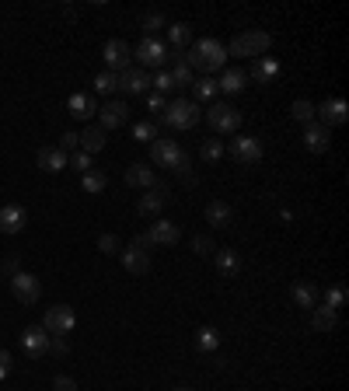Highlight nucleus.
<instances>
[{
	"label": "nucleus",
	"mask_w": 349,
	"mask_h": 391,
	"mask_svg": "<svg viewBox=\"0 0 349 391\" xmlns=\"http://www.w3.org/2000/svg\"><path fill=\"white\" fill-rule=\"evenodd\" d=\"M231 217H234V214H231V206H227V203H220V199H214V203L206 206V224H214V227H227Z\"/></svg>",
	"instance_id": "obj_30"
},
{
	"label": "nucleus",
	"mask_w": 349,
	"mask_h": 391,
	"mask_svg": "<svg viewBox=\"0 0 349 391\" xmlns=\"http://www.w3.org/2000/svg\"><path fill=\"white\" fill-rule=\"evenodd\" d=\"M199 154H203V161H220L223 158V143L220 140H203Z\"/></svg>",
	"instance_id": "obj_40"
},
{
	"label": "nucleus",
	"mask_w": 349,
	"mask_h": 391,
	"mask_svg": "<svg viewBox=\"0 0 349 391\" xmlns=\"http://www.w3.org/2000/svg\"><path fill=\"white\" fill-rule=\"evenodd\" d=\"M25 220H28V214L21 206H4L0 210V231L4 234H21L25 231Z\"/></svg>",
	"instance_id": "obj_22"
},
{
	"label": "nucleus",
	"mask_w": 349,
	"mask_h": 391,
	"mask_svg": "<svg viewBox=\"0 0 349 391\" xmlns=\"http://www.w3.org/2000/svg\"><path fill=\"white\" fill-rule=\"evenodd\" d=\"M150 84L157 87V94H165V91H172V87H174V81H172V74H165V70H157V77H154Z\"/></svg>",
	"instance_id": "obj_46"
},
{
	"label": "nucleus",
	"mask_w": 349,
	"mask_h": 391,
	"mask_svg": "<svg viewBox=\"0 0 349 391\" xmlns=\"http://www.w3.org/2000/svg\"><path fill=\"white\" fill-rule=\"evenodd\" d=\"M231 158L238 161V165H259L262 161V143L255 136H234L231 140Z\"/></svg>",
	"instance_id": "obj_10"
},
{
	"label": "nucleus",
	"mask_w": 349,
	"mask_h": 391,
	"mask_svg": "<svg viewBox=\"0 0 349 391\" xmlns=\"http://www.w3.org/2000/svg\"><path fill=\"white\" fill-rule=\"evenodd\" d=\"M74 325H77V314L67 304H52L43 318V329L49 336H67V332H74Z\"/></svg>",
	"instance_id": "obj_7"
},
{
	"label": "nucleus",
	"mask_w": 349,
	"mask_h": 391,
	"mask_svg": "<svg viewBox=\"0 0 349 391\" xmlns=\"http://www.w3.org/2000/svg\"><path fill=\"white\" fill-rule=\"evenodd\" d=\"M168 199H172V192H168V185H154V189H147V196H140V214L143 217H157L165 206H168Z\"/></svg>",
	"instance_id": "obj_14"
},
{
	"label": "nucleus",
	"mask_w": 349,
	"mask_h": 391,
	"mask_svg": "<svg viewBox=\"0 0 349 391\" xmlns=\"http://www.w3.org/2000/svg\"><path fill=\"white\" fill-rule=\"evenodd\" d=\"M7 370H11V353H7V349H0V381L7 378Z\"/></svg>",
	"instance_id": "obj_50"
},
{
	"label": "nucleus",
	"mask_w": 349,
	"mask_h": 391,
	"mask_svg": "<svg viewBox=\"0 0 349 391\" xmlns=\"http://www.w3.org/2000/svg\"><path fill=\"white\" fill-rule=\"evenodd\" d=\"M185 63L192 70H220L227 63V45L217 43V39H199L185 53Z\"/></svg>",
	"instance_id": "obj_1"
},
{
	"label": "nucleus",
	"mask_w": 349,
	"mask_h": 391,
	"mask_svg": "<svg viewBox=\"0 0 349 391\" xmlns=\"http://www.w3.org/2000/svg\"><path fill=\"white\" fill-rule=\"evenodd\" d=\"M67 165H70V168H77V172H91V154H84V150H74V154L67 158Z\"/></svg>",
	"instance_id": "obj_44"
},
{
	"label": "nucleus",
	"mask_w": 349,
	"mask_h": 391,
	"mask_svg": "<svg viewBox=\"0 0 349 391\" xmlns=\"http://www.w3.org/2000/svg\"><path fill=\"white\" fill-rule=\"evenodd\" d=\"M172 391H196V388H172Z\"/></svg>",
	"instance_id": "obj_52"
},
{
	"label": "nucleus",
	"mask_w": 349,
	"mask_h": 391,
	"mask_svg": "<svg viewBox=\"0 0 349 391\" xmlns=\"http://www.w3.org/2000/svg\"><path fill=\"white\" fill-rule=\"evenodd\" d=\"M98 116H101V130H119V126H126L130 123V105L126 101H105V105H98Z\"/></svg>",
	"instance_id": "obj_12"
},
{
	"label": "nucleus",
	"mask_w": 349,
	"mask_h": 391,
	"mask_svg": "<svg viewBox=\"0 0 349 391\" xmlns=\"http://www.w3.org/2000/svg\"><path fill=\"white\" fill-rule=\"evenodd\" d=\"M147 234H150L154 245H178L182 241V231H178V224H172V220H154Z\"/></svg>",
	"instance_id": "obj_18"
},
{
	"label": "nucleus",
	"mask_w": 349,
	"mask_h": 391,
	"mask_svg": "<svg viewBox=\"0 0 349 391\" xmlns=\"http://www.w3.org/2000/svg\"><path fill=\"white\" fill-rule=\"evenodd\" d=\"M130 248H140V252H150V248H154V241H150V234H133Z\"/></svg>",
	"instance_id": "obj_48"
},
{
	"label": "nucleus",
	"mask_w": 349,
	"mask_h": 391,
	"mask_svg": "<svg viewBox=\"0 0 349 391\" xmlns=\"http://www.w3.org/2000/svg\"><path fill=\"white\" fill-rule=\"evenodd\" d=\"M290 297H294V304L311 311V307L318 304V290L311 287V283H294V290H290Z\"/></svg>",
	"instance_id": "obj_27"
},
{
	"label": "nucleus",
	"mask_w": 349,
	"mask_h": 391,
	"mask_svg": "<svg viewBox=\"0 0 349 391\" xmlns=\"http://www.w3.org/2000/svg\"><path fill=\"white\" fill-rule=\"evenodd\" d=\"M161 28H168L165 11H150V14H143V32H147V39H154V32H161Z\"/></svg>",
	"instance_id": "obj_34"
},
{
	"label": "nucleus",
	"mask_w": 349,
	"mask_h": 391,
	"mask_svg": "<svg viewBox=\"0 0 349 391\" xmlns=\"http://www.w3.org/2000/svg\"><path fill=\"white\" fill-rule=\"evenodd\" d=\"M203 116H206V123L217 133H234L241 126V112H238L234 105H227V101H214Z\"/></svg>",
	"instance_id": "obj_6"
},
{
	"label": "nucleus",
	"mask_w": 349,
	"mask_h": 391,
	"mask_svg": "<svg viewBox=\"0 0 349 391\" xmlns=\"http://www.w3.org/2000/svg\"><path fill=\"white\" fill-rule=\"evenodd\" d=\"M252 81H259V84H272L276 77H279V63L272 60V56H259L255 63H252V74H248Z\"/></svg>",
	"instance_id": "obj_21"
},
{
	"label": "nucleus",
	"mask_w": 349,
	"mask_h": 391,
	"mask_svg": "<svg viewBox=\"0 0 349 391\" xmlns=\"http://www.w3.org/2000/svg\"><path fill=\"white\" fill-rule=\"evenodd\" d=\"M105 143H109V133L101 130V126H87V130L81 133V150H84V154L105 150Z\"/></svg>",
	"instance_id": "obj_24"
},
{
	"label": "nucleus",
	"mask_w": 349,
	"mask_h": 391,
	"mask_svg": "<svg viewBox=\"0 0 349 391\" xmlns=\"http://www.w3.org/2000/svg\"><path fill=\"white\" fill-rule=\"evenodd\" d=\"M105 185H109V175L98 172V168L84 172V178H81V189H84L87 196H98V192H105Z\"/></svg>",
	"instance_id": "obj_28"
},
{
	"label": "nucleus",
	"mask_w": 349,
	"mask_h": 391,
	"mask_svg": "<svg viewBox=\"0 0 349 391\" xmlns=\"http://www.w3.org/2000/svg\"><path fill=\"white\" fill-rule=\"evenodd\" d=\"M168 53H172V49H168V43H161V39H143V43L133 49V56H136L143 67H157V70L168 63Z\"/></svg>",
	"instance_id": "obj_8"
},
{
	"label": "nucleus",
	"mask_w": 349,
	"mask_h": 391,
	"mask_svg": "<svg viewBox=\"0 0 349 391\" xmlns=\"http://www.w3.org/2000/svg\"><path fill=\"white\" fill-rule=\"evenodd\" d=\"M21 349H25L28 360H43L45 353H49V332H45L43 325H28L21 332Z\"/></svg>",
	"instance_id": "obj_11"
},
{
	"label": "nucleus",
	"mask_w": 349,
	"mask_h": 391,
	"mask_svg": "<svg viewBox=\"0 0 349 391\" xmlns=\"http://www.w3.org/2000/svg\"><path fill=\"white\" fill-rule=\"evenodd\" d=\"M269 45H272V35H269V32H241V35L231 39L227 56H252V60H259V56L269 53Z\"/></svg>",
	"instance_id": "obj_4"
},
{
	"label": "nucleus",
	"mask_w": 349,
	"mask_h": 391,
	"mask_svg": "<svg viewBox=\"0 0 349 391\" xmlns=\"http://www.w3.org/2000/svg\"><path fill=\"white\" fill-rule=\"evenodd\" d=\"M336 321H339V311H332V307H311V329L314 332H332Z\"/></svg>",
	"instance_id": "obj_26"
},
{
	"label": "nucleus",
	"mask_w": 349,
	"mask_h": 391,
	"mask_svg": "<svg viewBox=\"0 0 349 391\" xmlns=\"http://www.w3.org/2000/svg\"><path fill=\"white\" fill-rule=\"evenodd\" d=\"M116 74H109V70H101V74H98V77H94V91H98V94H112V91H116Z\"/></svg>",
	"instance_id": "obj_41"
},
{
	"label": "nucleus",
	"mask_w": 349,
	"mask_h": 391,
	"mask_svg": "<svg viewBox=\"0 0 349 391\" xmlns=\"http://www.w3.org/2000/svg\"><path fill=\"white\" fill-rule=\"evenodd\" d=\"M35 161H39V168L49 172V175H56V172H63V168H67V154H63L60 147H39Z\"/></svg>",
	"instance_id": "obj_20"
},
{
	"label": "nucleus",
	"mask_w": 349,
	"mask_h": 391,
	"mask_svg": "<svg viewBox=\"0 0 349 391\" xmlns=\"http://www.w3.org/2000/svg\"><path fill=\"white\" fill-rule=\"evenodd\" d=\"M343 304H346V287H339V283H336V287H328V290H325V307L339 311Z\"/></svg>",
	"instance_id": "obj_38"
},
{
	"label": "nucleus",
	"mask_w": 349,
	"mask_h": 391,
	"mask_svg": "<svg viewBox=\"0 0 349 391\" xmlns=\"http://www.w3.org/2000/svg\"><path fill=\"white\" fill-rule=\"evenodd\" d=\"M168 43H172L178 53H185V45L192 43V28H189L185 21H178V25H168Z\"/></svg>",
	"instance_id": "obj_32"
},
{
	"label": "nucleus",
	"mask_w": 349,
	"mask_h": 391,
	"mask_svg": "<svg viewBox=\"0 0 349 391\" xmlns=\"http://www.w3.org/2000/svg\"><path fill=\"white\" fill-rule=\"evenodd\" d=\"M192 252H196V255H203V259H210V255L217 252V245H214V238L196 234V238H192Z\"/></svg>",
	"instance_id": "obj_37"
},
{
	"label": "nucleus",
	"mask_w": 349,
	"mask_h": 391,
	"mask_svg": "<svg viewBox=\"0 0 349 391\" xmlns=\"http://www.w3.org/2000/svg\"><path fill=\"white\" fill-rule=\"evenodd\" d=\"M49 353L52 356H70V343H67V336H49Z\"/></svg>",
	"instance_id": "obj_43"
},
{
	"label": "nucleus",
	"mask_w": 349,
	"mask_h": 391,
	"mask_svg": "<svg viewBox=\"0 0 349 391\" xmlns=\"http://www.w3.org/2000/svg\"><path fill=\"white\" fill-rule=\"evenodd\" d=\"M245 84H248V74H245L241 67H231V70H223V77L217 81V91L238 94V91H245Z\"/></svg>",
	"instance_id": "obj_23"
},
{
	"label": "nucleus",
	"mask_w": 349,
	"mask_h": 391,
	"mask_svg": "<svg viewBox=\"0 0 349 391\" xmlns=\"http://www.w3.org/2000/svg\"><path fill=\"white\" fill-rule=\"evenodd\" d=\"M172 81H174V87H189V84H192V67L185 63V53H178V56H174Z\"/></svg>",
	"instance_id": "obj_33"
},
{
	"label": "nucleus",
	"mask_w": 349,
	"mask_h": 391,
	"mask_svg": "<svg viewBox=\"0 0 349 391\" xmlns=\"http://www.w3.org/2000/svg\"><path fill=\"white\" fill-rule=\"evenodd\" d=\"M11 294L21 301V304H35L43 297V283L32 276V272H14L11 276Z\"/></svg>",
	"instance_id": "obj_9"
},
{
	"label": "nucleus",
	"mask_w": 349,
	"mask_h": 391,
	"mask_svg": "<svg viewBox=\"0 0 349 391\" xmlns=\"http://www.w3.org/2000/svg\"><path fill=\"white\" fill-rule=\"evenodd\" d=\"M214 259H217V269L223 272V276H238V269H241L238 252H231V248H217V252H214Z\"/></svg>",
	"instance_id": "obj_29"
},
{
	"label": "nucleus",
	"mask_w": 349,
	"mask_h": 391,
	"mask_svg": "<svg viewBox=\"0 0 349 391\" xmlns=\"http://www.w3.org/2000/svg\"><path fill=\"white\" fill-rule=\"evenodd\" d=\"M294 119H297V123H314V105H311V101H307V98H297V101H294Z\"/></svg>",
	"instance_id": "obj_36"
},
{
	"label": "nucleus",
	"mask_w": 349,
	"mask_h": 391,
	"mask_svg": "<svg viewBox=\"0 0 349 391\" xmlns=\"http://www.w3.org/2000/svg\"><path fill=\"white\" fill-rule=\"evenodd\" d=\"M150 161L161 165V168H172V172H178L182 178L189 175V158H185V150L178 147V140H168V136H157V140L150 143Z\"/></svg>",
	"instance_id": "obj_2"
},
{
	"label": "nucleus",
	"mask_w": 349,
	"mask_h": 391,
	"mask_svg": "<svg viewBox=\"0 0 349 391\" xmlns=\"http://www.w3.org/2000/svg\"><path fill=\"white\" fill-rule=\"evenodd\" d=\"M116 84H119V91H126V94H143V91L150 87V77H147V70L130 67V70H123V74L116 77Z\"/></svg>",
	"instance_id": "obj_16"
},
{
	"label": "nucleus",
	"mask_w": 349,
	"mask_h": 391,
	"mask_svg": "<svg viewBox=\"0 0 349 391\" xmlns=\"http://www.w3.org/2000/svg\"><path fill=\"white\" fill-rule=\"evenodd\" d=\"M133 140L154 143V140H157V123H150V119H147V123H136V126H133Z\"/></svg>",
	"instance_id": "obj_35"
},
{
	"label": "nucleus",
	"mask_w": 349,
	"mask_h": 391,
	"mask_svg": "<svg viewBox=\"0 0 349 391\" xmlns=\"http://www.w3.org/2000/svg\"><path fill=\"white\" fill-rule=\"evenodd\" d=\"M52 391H77V381L67 378V374H60V378H52Z\"/></svg>",
	"instance_id": "obj_47"
},
{
	"label": "nucleus",
	"mask_w": 349,
	"mask_h": 391,
	"mask_svg": "<svg viewBox=\"0 0 349 391\" xmlns=\"http://www.w3.org/2000/svg\"><path fill=\"white\" fill-rule=\"evenodd\" d=\"M4 272H7V276H14V272H21V269H18V259H7V262H4Z\"/></svg>",
	"instance_id": "obj_51"
},
{
	"label": "nucleus",
	"mask_w": 349,
	"mask_h": 391,
	"mask_svg": "<svg viewBox=\"0 0 349 391\" xmlns=\"http://www.w3.org/2000/svg\"><path fill=\"white\" fill-rule=\"evenodd\" d=\"M217 346H220V332L210 329V325H203V329L196 332V349H199V353H217Z\"/></svg>",
	"instance_id": "obj_31"
},
{
	"label": "nucleus",
	"mask_w": 349,
	"mask_h": 391,
	"mask_svg": "<svg viewBox=\"0 0 349 391\" xmlns=\"http://www.w3.org/2000/svg\"><path fill=\"white\" fill-rule=\"evenodd\" d=\"M101 60H105L109 74H123L133 67V45L126 39H109L101 45Z\"/></svg>",
	"instance_id": "obj_5"
},
{
	"label": "nucleus",
	"mask_w": 349,
	"mask_h": 391,
	"mask_svg": "<svg viewBox=\"0 0 349 391\" xmlns=\"http://www.w3.org/2000/svg\"><path fill=\"white\" fill-rule=\"evenodd\" d=\"M98 252L116 255V252H119V238H116V234H101V238H98Z\"/></svg>",
	"instance_id": "obj_45"
},
{
	"label": "nucleus",
	"mask_w": 349,
	"mask_h": 391,
	"mask_svg": "<svg viewBox=\"0 0 349 391\" xmlns=\"http://www.w3.org/2000/svg\"><path fill=\"white\" fill-rule=\"evenodd\" d=\"M56 147H60L63 154H74V150H81V133H63Z\"/></svg>",
	"instance_id": "obj_42"
},
{
	"label": "nucleus",
	"mask_w": 349,
	"mask_h": 391,
	"mask_svg": "<svg viewBox=\"0 0 349 391\" xmlns=\"http://www.w3.org/2000/svg\"><path fill=\"white\" fill-rule=\"evenodd\" d=\"M314 116H321V126H343L349 119V105L343 98H328V101H321V105H314Z\"/></svg>",
	"instance_id": "obj_13"
},
{
	"label": "nucleus",
	"mask_w": 349,
	"mask_h": 391,
	"mask_svg": "<svg viewBox=\"0 0 349 391\" xmlns=\"http://www.w3.org/2000/svg\"><path fill=\"white\" fill-rule=\"evenodd\" d=\"M147 105H150V112H165V105H168V101H165V94H150V98H147Z\"/></svg>",
	"instance_id": "obj_49"
},
{
	"label": "nucleus",
	"mask_w": 349,
	"mask_h": 391,
	"mask_svg": "<svg viewBox=\"0 0 349 391\" xmlns=\"http://www.w3.org/2000/svg\"><path fill=\"white\" fill-rule=\"evenodd\" d=\"M304 147L311 154H328V147H332V130L321 126V123H307L304 126Z\"/></svg>",
	"instance_id": "obj_15"
},
{
	"label": "nucleus",
	"mask_w": 349,
	"mask_h": 391,
	"mask_svg": "<svg viewBox=\"0 0 349 391\" xmlns=\"http://www.w3.org/2000/svg\"><path fill=\"white\" fill-rule=\"evenodd\" d=\"M67 109H70L74 119H91V116L98 112V101H94L91 94H84V91H74V94L67 98Z\"/></svg>",
	"instance_id": "obj_19"
},
{
	"label": "nucleus",
	"mask_w": 349,
	"mask_h": 391,
	"mask_svg": "<svg viewBox=\"0 0 349 391\" xmlns=\"http://www.w3.org/2000/svg\"><path fill=\"white\" fill-rule=\"evenodd\" d=\"M123 255V265L136 272V276H143V272H150V252H140V248H126V252H119Z\"/></svg>",
	"instance_id": "obj_25"
},
{
	"label": "nucleus",
	"mask_w": 349,
	"mask_h": 391,
	"mask_svg": "<svg viewBox=\"0 0 349 391\" xmlns=\"http://www.w3.org/2000/svg\"><path fill=\"white\" fill-rule=\"evenodd\" d=\"M192 91H196V98H217V81L214 77H203V81H192Z\"/></svg>",
	"instance_id": "obj_39"
},
{
	"label": "nucleus",
	"mask_w": 349,
	"mask_h": 391,
	"mask_svg": "<svg viewBox=\"0 0 349 391\" xmlns=\"http://www.w3.org/2000/svg\"><path fill=\"white\" fill-rule=\"evenodd\" d=\"M123 178H126V185H133V189H154V185H157L154 168H150V165H143V161H133Z\"/></svg>",
	"instance_id": "obj_17"
},
{
	"label": "nucleus",
	"mask_w": 349,
	"mask_h": 391,
	"mask_svg": "<svg viewBox=\"0 0 349 391\" xmlns=\"http://www.w3.org/2000/svg\"><path fill=\"white\" fill-rule=\"evenodd\" d=\"M199 119H203V112H199V105L189 101V98H174V101L165 105V112H161V123L172 126V130H192Z\"/></svg>",
	"instance_id": "obj_3"
}]
</instances>
